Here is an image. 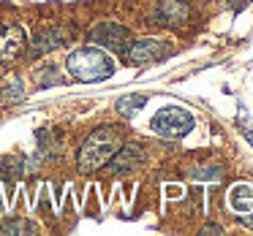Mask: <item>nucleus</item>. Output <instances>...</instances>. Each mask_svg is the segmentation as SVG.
<instances>
[{"label":"nucleus","mask_w":253,"mask_h":236,"mask_svg":"<svg viewBox=\"0 0 253 236\" xmlns=\"http://www.w3.org/2000/svg\"><path fill=\"white\" fill-rule=\"evenodd\" d=\"M229 209L245 228H253V185L237 182L229 190Z\"/></svg>","instance_id":"6"},{"label":"nucleus","mask_w":253,"mask_h":236,"mask_svg":"<svg viewBox=\"0 0 253 236\" xmlns=\"http://www.w3.org/2000/svg\"><path fill=\"white\" fill-rule=\"evenodd\" d=\"M248 3H251V0H229V8H231V11H242Z\"/></svg>","instance_id":"14"},{"label":"nucleus","mask_w":253,"mask_h":236,"mask_svg":"<svg viewBox=\"0 0 253 236\" xmlns=\"http://www.w3.org/2000/svg\"><path fill=\"white\" fill-rule=\"evenodd\" d=\"M153 131L166 138H182L193 131V117L180 106H166L153 117Z\"/></svg>","instance_id":"3"},{"label":"nucleus","mask_w":253,"mask_h":236,"mask_svg":"<svg viewBox=\"0 0 253 236\" xmlns=\"http://www.w3.org/2000/svg\"><path fill=\"white\" fill-rule=\"evenodd\" d=\"M171 55V46L161 38H139L131 41V46L126 49V60L131 66H153V63L164 60Z\"/></svg>","instance_id":"5"},{"label":"nucleus","mask_w":253,"mask_h":236,"mask_svg":"<svg viewBox=\"0 0 253 236\" xmlns=\"http://www.w3.org/2000/svg\"><path fill=\"white\" fill-rule=\"evenodd\" d=\"M202 234H223V228L215 225V223H210V225H204V228H202Z\"/></svg>","instance_id":"15"},{"label":"nucleus","mask_w":253,"mask_h":236,"mask_svg":"<svg viewBox=\"0 0 253 236\" xmlns=\"http://www.w3.org/2000/svg\"><path fill=\"white\" fill-rule=\"evenodd\" d=\"M144 103H147V95H126V98L117 101V111H120L123 117H133Z\"/></svg>","instance_id":"11"},{"label":"nucleus","mask_w":253,"mask_h":236,"mask_svg":"<svg viewBox=\"0 0 253 236\" xmlns=\"http://www.w3.org/2000/svg\"><path fill=\"white\" fill-rule=\"evenodd\" d=\"M90 41L101 49L115 52V55H126V49L131 46V33L117 22H101L90 30Z\"/></svg>","instance_id":"4"},{"label":"nucleus","mask_w":253,"mask_h":236,"mask_svg":"<svg viewBox=\"0 0 253 236\" xmlns=\"http://www.w3.org/2000/svg\"><path fill=\"white\" fill-rule=\"evenodd\" d=\"M123 147V133L115 125H101L82 141L77 155V166L82 174H93V171L104 169L112 160V155Z\"/></svg>","instance_id":"1"},{"label":"nucleus","mask_w":253,"mask_h":236,"mask_svg":"<svg viewBox=\"0 0 253 236\" xmlns=\"http://www.w3.org/2000/svg\"><path fill=\"white\" fill-rule=\"evenodd\" d=\"M68 30L66 28H49L44 33H39L33 41H30V57H41L44 52H52L57 46H63L68 41Z\"/></svg>","instance_id":"10"},{"label":"nucleus","mask_w":253,"mask_h":236,"mask_svg":"<svg viewBox=\"0 0 253 236\" xmlns=\"http://www.w3.org/2000/svg\"><path fill=\"white\" fill-rule=\"evenodd\" d=\"M144 160L147 158H144V149L139 144H123L106 166H109L112 174H133L144 166Z\"/></svg>","instance_id":"8"},{"label":"nucleus","mask_w":253,"mask_h":236,"mask_svg":"<svg viewBox=\"0 0 253 236\" xmlns=\"http://www.w3.org/2000/svg\"><path fill=\"white\" fill-rule=\"evenodd\" d=\"M66 68L77 82H104L115 73V60L101 46H82L71 52L66 60Z\"/></svg>","instance_id":"2"},{"label":"nucleus","mask_w":253,"mask_h":236,"mask_svg":"<svg viewBox=\"0 0 253 236\" xmlns=\"http://www.w3.org/2000/svg\"><path fill=\"white\" fill-rule=\"evenodd\" d=\"M25 46H28V38L19 25L0 28V63H14L17 57H22Z\"/></svg>","instance_id":"9"},{"label":"nucleus","mask_w":253,"mask_h":236,"mask_svg":"<svg viewBox=\"0 0 253 236\" xmlns=\"http://www.w3.org/2000/svg\"><path fill=\"white\" fill-rule=\"evenodd\" d=\"M155 17H158V22L164 28H182L193 17V8L188 0H158Z\"/></svg>","instance_id":"7"},{"label":"nucleus","mask_w":253,"mask_h":236,"mask_svg":"<svg viewBox=\"0 0 253 236\" xmlns=\"http://www.w3.org/2000/svg\"><path fill=\"white\" fill-rule=\"evenodd\" d=\"M3 234H36V225L30 220H6L0 225Z\"/></svg>","instance_id":"12"},{"label":"nucleus","mask_w":253,"mask_h":236,"mask_svg":"<svg viewBox=\"0 0 253 236\" xmlns=\"http://www.w3.org/2000/svg\"><path fill=\"white\" fill-rule=\"evenodd\" d=\"M17 98H22V84L14 82L11 87H8L6 93H3V101H17Z\"/></svg>","instance_id":"13"}]
</instances>
